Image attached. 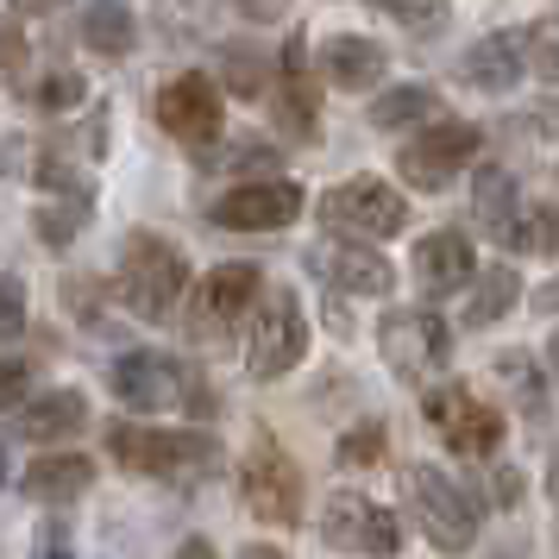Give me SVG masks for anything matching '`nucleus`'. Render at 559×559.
I'll return each instance as SVG.
<instances>
[{
  "mask_svg": "<svg viewBox=\"0 0 559 559\" xmlns=\"http://www.w3.org/2000/svg\"><path fill=\"white\" fill-rule=\"evenodd\" d=\"M283 7H289V0H239V13H246V20H277Z\"/></svg>",
  "mask_w": 559,
  "mask_h": 559,
  "instance_id": "38",
  "label": "nucleus"
},
{
  "mask_svg": "<svg viewBox=\"0 0 559 559\" xmlns=\"http://www.w3.org/2000/svg\"><path fill=\"white\" fill-rule=\"evenodd\" d=\"M428 421L433 433L453 447L459 459H490L497 447H503V415L490 403H478L465 383H440V390H428Z\"/></svg>",
  "mask_w": 559,
  "mask_h": 559,
  "instance_id": "10",
  "label": "nucleus"
},
{
  "mask_svg": "<svg viewBox=\"0 0 559 559\" xmlns=\"http://www.w3.org/2000/svg\"><path fill=\"white\" fill-rule=\"evenodd\" d=\"M114 396L139 415H164V408H207V390L182 371L170 353H120L114 358Z\"/></svg>",
  "mask_w": 559,
  "mask_h": 559,
  "instance_id": "4",
  "label": "nucleus"
},
{
  "mask_svg": "<svg viewBox=\"0 0 559 559\" xmlns=\"http://www.w3.org/2000/svg\"><path fill=\"white\" fill-rule=\"evenodd\" d=\"M554 554H559V522H554Z\"/></svg>",
  "mask_w": 559,
  "mask_h": 559,
  "instance_id": "46",
  "label": "nucleus"
},
{
  "mask_svg": "<svg viewBox=\"0 0 559 559\" xmlns=\"http://www.w3.org/2000/svg\"><path fill=\"white\" fill-rule=\"evenodd\" d=\"M26 333V283L0 277V340H20Z\"/></svg>",
  "mask_w": 559,
  "mask_h": 559,
  "instance_id": "32",
  "label": "nucleus"
},
{
  "mask_svg": "<svg viewBox=\"0 0 559 559\" xmlns=\"http://www.w3.org/2000/svg\"><path fill=\"white\" fill-rule=\"evenodd\" d=\"M321 76L333 82V88H378L383 82V45H371V38H328L321 45Z\"/></svg>",
  "mask_w": 559,
  "mask_h": 559,
  "instance_id": "21",
  "label": "nucleus"
},
{
  "mask_svg": "<svg viewBox=\"0 0 559 559\" xmlns=\"http://www.w3.org/2000/svg\"><path fill=\"white\" fill-rule=\"evenodd\" d=\"M302 214V189L283 177H264V182H239L214 202V227L227 233H277Z\"/></svg>",
  "mask_w": 559,
  "mask_h": 559,
  "instance_id": "13",
  "label": "nucleus"
},
{
  "mask_svg": "<svg viewBox=\"0 0 559 559\" xmlns=\"http://www.w3.org/2000/svg\"><path fill=\"white\" fill-rule=\"evenodd\" d=\"M239 497L258 522H277V528H296L302 522V465L283 453L277 440H258L246 465H239Z\"/></svg>",
  "mask_w": 559,
  "mask_h": 559,
  "instance_id": "7",
  "label": "nucleus"
},
{
  "mask_svg": "<svg viewBox=\"0 0 559 559\" xmlns=\"http://www.w3.org/2000/svg\"><path fill=\"white\" fill-rule=\"evenodd\" d=\"M157 127L182 139L189 152H202L221 139V82L202 76V70H182L157 88Z\"/></svg>",
  "mask_w": 559,
  "mask_h": 559,
  "instance_id": "11",
  "label": "nucleus"
},
{
  "mask_svg": "<svg viewBox=\"0 0 559 559\" xmlns=\"http://www.w3.org/2000/svg\"><path fill=\"white\" fill-rule=\"evenodd\" d=\"M82 95H88V88H82L76 70H51V76H45L38 88H32V102L45 107V114H70V107H76Z\"/></svg>",
  "mask_w": 559,
  "mask_h": 559,
  "instance_id": "30",
  "label": "nucleus"
},
{
  "mask_svg": "<svg viewBox=\"0 0 559 559\" xmlns=\"http://www.w3.org/2000/svg\"><path fill=\"white\" fill-rule=\"evenodd\" d=\"M534 302H540V308H559V277L547 283V289H540V296H534Z\"/></svg>",
  "mask_w": 559,
  "mask_h": 559,
  "instance_id": "42",
  "label": "nucleus"
},
{
  "mask_svg": "<svg viewBox=\"0 0 559 559\" xmlns=\"http://www.w3.org/2000/svg\"><path fill=\"white\" fill-rule=\"evenodd\" d=\"M383 447H390V433H383V421H365V428H353L346 440H340V465L346 472H365V465H378Z\"/></svg>",
  "mask_w": 559,
  "mask_h": 559,
  "instance_id": "29",
  "label": "nucleus"
},
{
  "mask_svg": "<svg viewBox=\"0 0 559 559\" xmlns=\"http://www.w3.org/2000/svg\"><path fill=\"white\" fill-rule=\"evenodd\" d=\"M221 164H227V170H264V164H277V145H264V139H239Z\"/></svg>",
  "mask_w": 559,
  "mask_h": 559,
  "instance_id": "35",
  "label": "nucleus"
},
{
  "mask_svg": "<svg viewBox=\"0 0 559 559\" xmlns=\"http://www.w3.org/2000/svg\"><path fill=\"white\" fill-rule=\"evenodd\" d=\"M497 239L509 252H559V207H515Z\"/></svg>",
  "mask_w": 559,
  "mask_h": 559,
  "instance_id": "25",
  "label": "nucleus"
},
{
  "mask_svg": "<svg viewBox=\"0 0 559 559\" xmlns=\"http://www.w3.org/2000/svg\"><path fill=\"white\" fill-rule=\"evenodd\" d=\"M472 271H478V258H472V239H465V233H428V239L415 246V283H421L428 296L465 289Z\"/></svg>",
  "mask_w": 559,
  "mask_h": 559,
  "instance_id": "17",
  "label": "nucleus"
},
{
  "mask_svg": "<svg viewBox=\"0 0 559 559\" xmlns=\"http://www.w3.org/2000/svg\"><path fill=\"white\" fill-rule=\"evenodd\" d=\"M478 157V127H465V120H440L428 127L421 139H408L403 152H396V170H403L408 189H447V182L465 170Z\"/></svg>",
  "mask_w": 559,
  "mask_h": 559,
  "instance_id": "12",
  "label": "nucleus"
},
{
  "mask_svg": "<svg viewBox=\"0 0 559 559\" xmlns=\"http://www.w3.org/2000/svg\"><path fill=\"white\" fill-rule=\"evenodd\" d=\"M497 378H503L509 390H515V396L540 415V378H534V358L528 353H503V358H497Z\"/></svg>",
  "mask_w": 559,
  "mask_h": 559,
  "instance_id": "31",
  "label": "nucleus"
},
{
  "mask_svg": "<svg viewBox=\"0 0 559 559\" xmlns=\"http://www.w3.org/2000/svg\"><path fill=\"white\" fill-rule=\"evenodd\" d=\"M82 428H88V396L82 390H51V396H32L20 408V433L32 447H57V440H70Z\"/></svg>",
  "mask_w": 559,
  "mask_h": 559,
  "instance_id": "20",
  "label": "nucleus"
},
{
  "mask_svg": "<svg viewBox=\"0 0 559 559\" xmlns=\"http://www.w3.org/2000/svg\"><path fill=\"white\" fill-rule=\"evenodd\" d=\"M120 296L145 321H170L177 302L189 296V258L164 233H132L120 246Z\"/></svg>",
  "mask_w": 559,
  "mask_h": 559,
  "instance_id": "1",
  "label": "nucleus"
},
{
  "mask_svg": "<svg viewBox=\"0 0 559 559\" xmlns=\"http://www.w3.org/2000/svg\"><path fill=\"white\" fill-rule=\"evenodd\" d=\"M321 540L340 547V554L396 559L403 554V522H396L383 503H371V497L340 490V497H328V509H321Z\"/></svg>",
  "mask_w": 559,
  "mask_h": 559,
  "instance_id": "9",
  "label": "nucleus"
},
{
  "mask_svg": "<svg viewBox=\"0 0 559 559\" xmlns=\"http://www.w3.org/2000/svg\"><path fill=\"white\" fill-rule=\"evenodd\" d=\"M308 264H314L333 289H346V296H390V289H396L390 258L371 252V246H314Z\"/></svg>",
  "mask_w": 559,
  "mask_h": 559,
  "instance_id": "15",
  "label": "nucleus"
},
{
  "mask_svg": "<svg viewBox=\"0 0 559 559\" xmlns=\"http://www.w3.org/2000/svg\"><path fill=\"white\" fill-rule=\"evenodd\" d=\"M32 547H38V559H76V547H70V528H63V515H45Z\"/></svg>",
  "mask_w": 559,
  "mask_h": 559,
  "instance_id": "34",
  "label": "nucleus"
},
{
  "mask_svg": "<svg viewBox=\"0 0 559 559\" xmlns=\"http://www.w3.org/2000/svg\"><path fill=\"white\" fill-rule=\"evenodd\" d=\"M26 390H32V365L26 358H0V415H13L26 403Z\"/></svg>",
  "mask_w": 559,
  "mask_h": 559,
  "instance_id": "33",
  "label": "nucleus"
},
{
  "mask_svg": "<svg viewBox=\"0 0 559 559\" xmlns=\"http://www.w3.org/2000/svg\"><path fill=\"white\" fill-rule=\"evenodd\" d=\"M490 490H497V503H515V497H522V484H515V472H497V484H490Z\"/></svg>",
  "mask_w": 559,
  "mask_h": 559,
  "instance_id": "39",
  "label": "nucleus"
},
{
  "mask_svg": "<svg viewBox=\"0 0 559 559\" xmlns=\"http://www.w3.org/2000/svg\"><path fill=\"white\" fill-rule=\"evenodd\" d=\"M515 302H522V277H515L509 264L472 271V296H465V321H472V328H490V321H503Z\"/></svg>",
  "mask_w": 559,
  "mask_h": 559,
  "instance_id": "23",
  "label": "nucleus"
},
{
  "mask_svg": "<svg viewBox=\"0 0 559 559\" xmlns=\"http://www.w3.org/2000/svg\"><path fill=\"white\" fill-rule=\"evenodd\" d=\"M522 57H528L534 76L559 82V13H547V20H534L528 38H522Z\"/></svg>",
  "mask_w": 559,
  "mask_h": 559,
  "instance_id": "28",
  "label": "nucleus"
},
{
  "mask_svg": "<svg viewBox=\"0 0 559 559\" xmlns=\"http://www.w3.org/2000/svg\"><path fill=\"white\" fill-rule=\"evenodd\" d=\"M239 559H289V554H283V547H271V540H252Z\"/></svg>",
  "mask_w": 559,
  "mask_h": 559,
  "instance_id": "40",
  "label": "nucleus"
},
{
  "mask_svg": "<svg viewBox=\"0 0 559 559\" xmlns=\"http://www.w3.org/2000/svg\"><path fill=\"white\" fill-rule=\"evenodd\" d=\"M20 484H26L32 503H51V509L57 503H76V497H88V484H95V459H88V453H57V447H51V453L32 459Z\"/></svg>",
  "mask_w": 559,
  "mask_h": 559,
  "instance_id": "18",
  "label": "nucleus"
},
{
  "mask_svg": "<svg viewBox=\"0 0 559 559\" xmlns=\"http://www.w3.org/2000/svg\"><path fill=\"white\" fill-rule=\"evenodd\" d=\"M522 38L515 32H497V38H484V45H472V51L459 57V76L472 82V88H484V95H509L515 82H522Z\"/></svg>",
  "mask_w": 559,
  "mask_h": 559,
  "instance_id": "19",
  "label": "nucleus"
},
{
  "mask_svg": "<svg viewBox=\"0 0 559 559\" xmlns=\"http://www.w3.org/2000/svg\"><path fill=\"white\" fill-rule=\"evenodd\" d=\"M547 490H554V503H559V447H554V465H547Z\"/></svg>",
  "mask_w": 559,
  "mask_h": 559,
  "instance_id": "44",
  "label": "nucleus"
},
{
  "mask_svg": "<svg viewBox=\"0 0 559 559\" xmlns=\"http://www.w3.org/2000/svg\"><path fill=\"white\" fill-rule=\"evenodd\" d=\"M13 7H20V13H51L57 0H13Z\"/></svg>",
  "mask_w": 559,
  "mask_h": 559,
  "instance_id": "43",
  "label": "nucleus"
},
{
  "mask_svg": "<svg viewBox=\"0 0 559 559\" xmlns=\"http://www.w3.org/2000/svg\"><path fill=\"white\" fill-rule=\"evenodd\" d=\"M82 45L95 57H127L139 45V26H132L127 0H88L82 7Z\"/></svg>",
  "mask_w": 559,
  "mask_h": 559,
  "instance_id": "22",
  "label": "nucleus"
},
{
  "mask_svg": "<svg viewBox=\"0 0 559 559\" xmlns=\"http://www.w3.org/2000/svg\"><path fill=\"white\" fill-rule=\"evenodd\" d=\"M378 346H383V365L396 378L421 383L453 358V333H447V321L433 308H390L383 328H378Z\"/></svg>",
  "mask_w": 559,
  "mask_h": 559,
  "instance_id": "6",
  "label": "nucleus"
},
{
  "mask_svg": "<svg viewBox=\"0 0 559 559\" xmlns=\"http://www.w3.org/2000/svg\"><path fill=\"white\" fill-rule=\"evenodd\" d=\"M0 478H7V453H0Z\"/></svg>",
  "mask_w": 559,
  "mask_h": 559,
  "instance_id": "47",
  "label": "nucleus"
},
{
  "mask_svg": "<svg viewBox=\"0 0 559 559\" xmlns=\"http://www.w3.org/2000/svg\"><path fill=\"white\" fill-rule=\"evenodd\" d=\"M221 76H227V88L233 95H271V63L258 51H246V45H227V57H221Z\"/></svg>",
  "mask_w": 559,
  "mask_h": 559,
  "instance_id": "27",
  "label": "nucleus"
},
{
  "mask_svg": "<svg viewBox=\"0 0 559 559\" xmlns=\"http://www.w3.org/2000/svg\"><path fill=\"white\" fill-rule=\"evenodd\" d=\"M547 358H554V371H559V333H554V340H547Z\"/></svg>",
  "mask_w": 559,
  "mask_h": 559,
  "instance_id": "45",
  "label": "nucleus"
},
{
  "mask_svg": "<svg viewBox=\"0 0 559 559\" xmlns=\"http://www.w3.org/2000/svg\"><path fill=\"white\" fill-rule=\"evenodd\" d=\"M20 63H26V38L13 20H0V76H20Z\"/></svg>",
  "mask_w": 559,
  "mask_h": 559,
  "instance_id": "36",
  "label": "nucleus"
},
{
  "mask_svg": "<svg viewBox=\"0 0 559 559\" xmlns=\"http://www.w3.org/2000/svg\"><path fill=\"white\" fill-rule=\"evenodd\" d=\"M321 221L346 239H390V233H403L408 202L383 177H353L321 195Z\"/></svg>",
  "mask_w": 559,
  "mask_h": 559,
  "instance_id": "8",
  "label": "nucleus"
},
{
  "mask_svg": "<svg viewBox=\"0 0 559 559\" xmlns=\"http://www.w3.org/2000/svg\"><path fill=\"white\" fill-rule=\"evenodd\" d=\"M177 559H214V547H207V540H182Z\"/></svg>",
  "mask_w": 559,
  "mask_h": 559,
  "instance_id": "41",
  "label": "nucleus"
},
{
  "mask_svg": "<svg viewBox=\"0 0 559 559\" xmlns=\"http://www.w3.org/2000/svg\"><path fill=\"white\" fill-rule=\"evenodd\" d=\"M271 107H277V127L289 132V139H314V127H321V95H314V82H308L302 38L283 45V82L271 88Z\"/></svg>",
  "mask_w": 559,
  "mask_h": 559,
  "instance_id": "16",
  "label": "nucleus"
},
{
  "mask_svg": "<svg viewBox=\"0 0 559 559\" xmlns=\"http://www.w3.org/2000/svg\"><path fill=\"white\" fill-rule=\"evenodd\" d=\"M302 353H308V321H302L296 289H258L252 340H246V371L271 383V378H283V371H296Z\"/></svg>",
  "mask_w": 559,
  "mask_h": 559,
  "instance_id": "5",
  "label": "nucleus"
},
{
  "mask_svg": "<svg viewBox=\"0 0 559 559\" xmlns=\"http://www.w3.org/2000/svg\"><path fill=\"white\" fill-rule=\"evenodd\" d=\"M433 107H440V95H433L428 82H403V88H390V95L371 102V127L378 132H403V127H415V120H428Z\"/></svg>",
  "mask_w": 559,
  "mask_h": 559,
  "instance_id": "24",
  "label": "nucleus"
},
{
  "mask_svg": "<svg viewBox=\"0 0 559 559\" xmlns=\"http://www.w3.org/2000/svg\"><path fill=\"white\" fill-rule=\"evenodd\" d=\"M107 447H114V459L127 472H145V478H189V472H207L221 459V440L202 428H132V421H114Z\"/></svg>",
  "mask_w": 559,
  "mask_h": 559,
  "instance_id": "2",
  "label": "nucleus"
},
{
  "mask_svg": "<svg viewBox=\"0 0 559 559\" xmlns=\"http://www.w3.org/2000/svg\"><path fill=\"white\" fill-rule=\"evenodd\" d=\"M472 207H478V221L490 233H503V221L515 214V182H509V170H478V182H472Z\"/></svg>",
  "mask_w": 559,
  "mask_h": 559,
  "instance_id": "26",
  "label": "nucleus"
},
{
  "mask_svg": "<svg viewBox=\"0 0 559 559\" xmlns=\"http://www.w3.org/2000/svg\"><path fill=\"white\" fill-rule=\"evenodd\" d=\"M383 13H396V20H408V26H421V20H440V7L447 0H378Z\"/></svg>",
  "mask_w": 559,
  "mask_h": 559,
  "instance_id": "37",
  "label": "nucleus"
},
{
  "mask_svg": "<svg viewBox=\"0 0 559 559\" xmlns=\"http://www.w3.org/2000/svg\"><path fill=\"white\" fill-rule=\"evenodd\" d=\"M264 271L258 264H214L195 289V333H227L239 314H252Z\"/></svg>",
  "mask_w": 559,
  "mask_h": 559,
  "instance_id": "14",
  "label": "nucleus"
},
{
  "mask_svg": "<svg viewBox=\"0 0 559 559\" xmlns=\"http://www.w3.org/2000/svg\"><path fill=\"white\" fill-rule=\"evenodd\" d=\"M403 490H408V503H415V515H421V534H428L440 554H465L478 540V528H484L478 497H465L440 465H408Z\"/></svg>",
  "mask_w": 559,
  "mask_h": 559,
  "instance_id": "3",
  "label": "nucleus"
}]
</instances>
